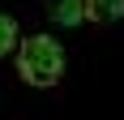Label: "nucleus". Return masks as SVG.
Segmentation results:
<instances>
[{"mask_svg":"<svg viewBox=\"0 0 124 120\" xmlns=\"http://www.w3.org/2000/svg\"><path fill=\"white\" fill-rule=\"evenodd\" d=\"M17 73L30 86H56L64 77V47L51 34H30L17 47Z\"/></svg>","mask_w":124,"mask_h":120,"instance_id":"nucleus-1","label":"nucleus"},{"mask_svg":"<svg viewBox=\"0 0 124 120\" xmlns=\"http://www.w3.org/2000/svg\"><path fill=\"white\" fill-rule=\"evenodd\" d=\"M47 13L56 26H81L90 22V0H47Z\"/></svg>","mask_w":124,"mask_h":120,"instance_id":"nucleus-2","label":"nucleus"},{"mask_svg":"<svg viewBox=\"0 0 124 120\" xmlns=\"http://www.w3.org/2000/svg\"><path fill=\"white\" fill-rule=\"evenodd\" d=\"M124 0H90V22H120Z\"/></svg>","mask_w":124,"mask_h":120,"instance_id":"nucleus-3","label":"nucleus"},{"mask_svg":"<svg viewBox=\"0 0 124 120\" xmlns=\"http://www.w3.org/2000/svg\"><path fill=\"white\" fill-rule=\"evenodd\" d=\"M13 47H17V22L9 13H0V56H9Z\"/></svg>","mask_w":124,"mask_h":120,"instance_id":"nucleus-4","label":"nucleus"}]
</instances>
